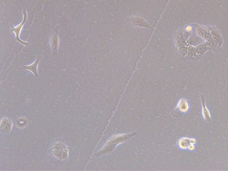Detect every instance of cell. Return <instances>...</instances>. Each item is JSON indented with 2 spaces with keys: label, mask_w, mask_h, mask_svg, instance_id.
<instances>
[{
  "label": "cell",
  "mask_w": 228,
  "mask_h": 171,
  "mask_svg": "<svg viewBox=\"0 0 228 171\" xmlns=\"http://www.w3.org/2000/svg\"><path fill=\"white\" fill-rule=\"evenodd\" d=\"M27 13L26 9H23V20L22 22L20 23L18 26H13L11 28V31L14 33L15 34V40L18 42H19L21 44L24 45V46H28L29 43L27 42H24L20 38V34H21V30L23 28L24 25L27 22Z\"/></svg>",
  "instance_id": "obj_1"
},
{
  "label": "cell",
  "mask_w": 228,
  "mask_h": 171,
  "mask_svg": "<svg viewBox=\"0 0 228 171\" xmlns=\"http://www.w3.org/2000/svg\"><path fill=\"white\" fill-rule=\"evenodd\" d=\"M59 27H56L50 38V44L51 47L53 55L54 56H56L58 55L59 43Z\"/></svg>",
  "instance_id": "obj_2"
},
{
  "label": "cell",
  "mask_w": 228,
  "mask_h": 171,
  "mask_svg": "<svg viewBox=\"0 0 228 171\" xmlns=\"http://www.w3.org/2000/svg\"><path fill=\"white\" fill-rule=\"evenodd\" d=\"M200 102H201V108H202V115L204 119L206 121H210L211 120V115L209 112L208 108L206 105V101L204 96L201 95L200 96Z\"/></svg>",
  "instance_id": "obj_3"
},
{
  "label": "cell",
  "mask_w": 228,
  "mask_h": 171,
  "mask_svg": "<svg viewBox=\"0 0 228 171\" xmlns=\"http://www.w3.org/2000/svg\"><path fill=\"white\" fill-rule=\"evenodd\" d=\"M176 108L181 112L185 113L190 109V104L187 100L184 98L179 100L178 102Z\"/></svg>",
  "instance_id": "obj_4"
},
{
  "label": "cell",
  "mask_w": 228,
  "mask_h": 171,
  "mask_svg": "<svg viewBox=\"0 0 228 171\" xmlns=\"http://www.w3.org/2000/svg\"><path fill=\"white\" fill-rule=\"evenodd\" d=\"M40 59L41 58L40 57H38L36 61H35L31 65H29V66H22V69H24V70H30L34 73V75L36 78H38L39 75L38 73V65L39 63L40 62Z\"/></svg>",
  "instance_id": "obj_5"
},
{
  "label": "cell",
  "mask_w": 228,
  "mask_h": 171,
  "mask_svg": "<svg viewBox=\"0 0 228 171\" xmlns=\"http://www.w3.org/2000/svg\"><path fill=\"white\" fill-rule=\"evenodd\" d=\"M12 122L9 118H3L1 120V127L3 132H7L10 131L12 128Z\"/></svg>",
  "instance_id": "obj_6"
},
{
  "label": "cell",
  "mask_w": 228,
  "mask_h": 171,
  "mask_svg": "<svg viewBox=\"0 0 228 171\" xmlns=\"http://www.w3.org/2000/svg\"><path fill=\"white\" fill-rule=\"evenodd\" d=\"M190 143V138L188 137H183L178 140V146L181 149L186 150L188 149V145Z\"/></svg>",
  "instance_id": "obj_7"
},
{
  "label": "cell",
  "mask_w": 228,
  "mask_h": 171,
  "mask_svg": "<svg viewBox=\"0 0 228 171\" xmlns=\"http://www.w3.org/2000/svg\"><path fill=\"white\" fill-rule=\"evenodd\" d=\"M195 149V144H192V143H190L188 145V149L190 151H194Z\"/></svg>",
  "instance_id": "obj_8"
},
{
  "label": "cell",
  "mask_w": 228,
  "mask_h": 171,
  "mask_svg": "<svg viewBox=\"0 0 228 171\" xmlns=\"http://www.w3.org/2000/svg\"><path fill=\"white\" fill-rule=\"evenodd\" d=\"M190 143H192V144H195L196 143V140L195 139L190 138Z\"/></svg>",
  "instance_id": "obj_9"
},
{
  "label": "cell",
  "mask_w": 228,
  "mask_h": 171,
  "mask_svg": "<svg viewBox=\"0 0 228 171\" xmlns=\"http://www.w3.org/2000/svg\"><path fill=\"white\" fill-rule=\"evenodd\" d=\"M191 30L192 27H191L190 26H188L187 27L186 30L188 32H190V31Z\"/></svg>",
  "instance_id": "obj_10"
}]
</instances>
